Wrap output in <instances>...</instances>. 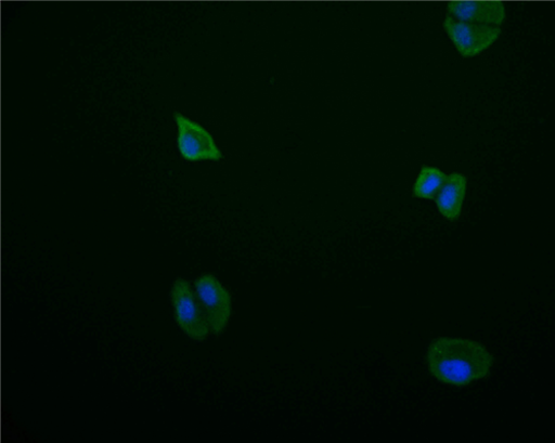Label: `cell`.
Returning a JSON list of instances; mask_svg holds the SVG:
<instances>
[{
  "instance_id": "277c9868",
  "label": "cell",
  "mask_w": 555,
  "mask_h": 443,
  "mask_svg": "<svg viewBox=\"0 0 555 443\" xmlns=\"http://www.w3.org/2000/svg\"><path fill=\"white\" fill-rule=\"evenodd\" d=\"M442 28L456 52L464 58L481 55L494 45L502 34L501 27L465 23L448 14Z\"/></svg>"
},
{
  "instance_id": "5b68a950",
  "label": "cell",
  "mask_w": 555,
  "mask_h": 443,
  "mask_svg": "<svg viewBox=\"0 0 555 443\" xmlns=\"http://www.w3.org/2000/svg\"><path fill=\"white\" fill-rule=\"evenodd\" d=\"M195 292L207 316L210 330L219 336L231 317V295L212 275L205 274L194 284Z\"/></svg>"
},
{
  "instance_id": "7a4b0ae2",
  "label": "cell",
  "mask_w": 555,
  "mask_h": 443,
  "mask_svg": "<svg viewBox=\"0 0 555 443\" xmlns=\"http://www.w3.org/2000/svg\"><path fill=\"white\" fill-rule=\"evenodd\" d=\"M170 300L181 330L196 341H204L211 330L205 310L190 283L177 279L170 291Z\"/></svg>"
},
{
  "instance_id": "52a82bcc",
  "label": "cell",
  "mask_w": 555,
  "mask_h": 443,
  "mask_svg": "<svg viewBox=\"0 0 555 443\" xmlns=\"http://www.w3.org/2000/svg\"><path fill=\"white\" fill-rule=\"evenodd\" d=\"M447 14L461 22L494 27H501L506 21L505 10L494 5H455Z\"/></svg>"
},
{
  "instance_id": "3957f363",
  "label": "cell",
  "mask_w": 555,
  "mask_h": 443,
  "mask_svg": "<svg viewBox=\"0 0 555 443\" xmlns=\"http://www.w3.org/2000/svg\"><path fill=\"white\" fill-rule=\"evenodd\" d=\"M173 119L177 126V148L184 160L219 161L223 158L207 128L180 113H175Z\"/></svg>"
},
{
  "instance_id": "8992f818",
  "label": "cell",
  "mask_w": 555,
  "mask_h": 443,
  "mask_svg": "<svg viewBox=\"0 0 555 443\" xmlns=\"http://www.w3.org/2000/svg\"><path fill=\"white\" fill-rule=\"evenodd\" d=\"M468 183V177L464 172L452 171L447 173L446 181L435 198L439 212L447 220L456 221L462 216Z\"/></svg>"
},
{
  "instance_id": "ba28073f",
  "label": "cell",
  "mask_w": 555,
  "mask_h": 443,
  "mask_svg": "<svg viewBox=\"0 0 555 443\" xmlns=\"http://www.w3.org/2000/svg\"><path fill=\"white\" fill-rule=\"evenodd\" d=\"M447 173L435 166H423L412 187L414 198L433 200L440 192Z\"/></svg>"
},
{
  "instance_id": "6da1fadb",
  "label": "cell",
  "mask_w": 555,
  "mask_h": 443,
  "mask_svg": "<svg viewBox=\"0 0 555 443\" xmlns=\"http://www.w3.org/2000/svg\"><path fill=\"white\" fill-rule=\"evenodd\" d=\"M431 374L442 383L466 387L488 377L494 360L479 342L464 338H439L427 353Z\"/></svg>"
}]
</instances>
